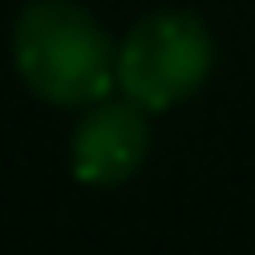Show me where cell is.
Returning <instances> with one entry per match:
<instances>
[{
  "instance_id": "cell-1",
  "label": "cell",
  "mask_w": 255,
  "mask_h": 255,
  "mask_svg": "<svg viewBox=\"0 0 255 255\" xmlns=\"http://www.w3.org/2000/svg\"><path fill=\"white\" fill-rule=\"evenodd\" d=\"M119 47L104 24L71 0H38L14 19V66L24 85L47 104H100L119 85Z\"/></svg>"
},
{
  "instance_id": "cell-2",
  "label": "cell",
  "mask_w": 255,
  "mask_h": 255,
  "mask_svg": "<svg viewBox=\"0 0 255 255\" xmlns=\"http://www.w3.org/2000/svg\"><path fill=\"white\" fill-rule=\"evenodd\" d=\"M119 90L146 114L189 100L213 71V33L184 9H161L128 28L119 47Z\"/></svg>"
},
{
  "instance_id": "cell-3",
  "label": "cell",
  "mask_w": 255,
  "mask_h": 255,
  "mask_svg": "<svg viewBox=\"0 0 255 255\" xmlns=\"http://www.w3.org/2000/svg\"><path fill=\"white\" fill-rule=\"evenodd\" d=\"M146 146H151V128H146V109L132 100H100L71 132V170L81 184H123L142 170Z\"/></svg>"
}]
</instances>
